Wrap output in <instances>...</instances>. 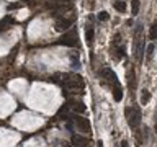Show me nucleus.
Returning a JSON list of instances; mask_svg holds the SVG:
<instances>
[{"mask_svg": "<svg viewBox=\"0 0 157 147\" xmlns=\"http://www.w3.org/2000/svg\"><path fill=\"white\" fill-rule=\"evenodd\" d=\"M124 113H126V118H128V123H129L131 127L139 126V123H141V111H139V108H126Z\"/></svg>", "mask_w": 157, "mask_h": 147, "instance_id": "nucleus-1", "label": "nucleus"}, {"mask_svg": "<svg viewBox=\"0 0 157 147\" xmlns=\"http://www.w3.org/2000/svg\"><path fill=\"white\" fill-rule=\"evenodd\" d=\"M72 144L75 147H87L88 146V139L87 137H82V136H77V134H74L72 136Z\"/></svg>", "mask_w": 157, "mask_h": 147, "instance_id": "nucleus-4", "label": "nucleus"}, {"mask_svg": "<svg viewBox=\"0 0 157 147\" xmlns=\"http://www.w3.org/2000/svg\"><path fill=\"white\" fill-rule=\"evenodd\" d=\"M71 62H72V67H74V69H78V67H80V62H78V59L75 57V56L71 57Z\"/></svg>", "mask_w": 157, "mask_h": 147, "instance_id": "nucleus-17", "label": "nucleus"}, {"mask_svg": "<svg viewBox=\"0 0 157 147\" xmlns=\"http://www.w3.org/2000/svg\"><path fill=\"white\" fill-rule=\"evenodd\" d=\"M97 144H98V147H103V142H102V140H98Z\"/></svg>", "mask_w": 157, "mask_h": 147, "instance_id": "nucleus-21", "label": "nucleus"}, {"mask_svg": "<svg viewBox=\"0 0 157 147\" xmlns=\"http://www.w3.org/2000/svg\"><path fill=\"white\" fill-rule=\"evenodd\" d=\"M150 100V93L147 92V90H142V95H141V103L142 105H147Z\"/></svg>", "mask_w": 157, "mask_h": 147, "instance_id": "nucleus-12", "label": "nucleus"}, {"mask_svg": "<svg viewBox=\"0 0 157 147\" xmlns=\"http://www.w3.org/2000/svg\"><path fill=\"white\" fill-rule=\"evenodd\" d=\"M85 39H87V44L92 46L93 44V28H87V33H85Z\"/></svg>", "mask_w": 157, "mask_h": 147, "instance_id": "nucleus-9", "label": "nucleus"}, {"mask_svg": "<svg viewBox=\"0 0 157 147\" xmlns=\"http://www.w3.org/2000/svg\"><path fill=\"white\" fill-rule=\"evenodd\" d=\"M13 23V18L12 16H7V18H3V21H2V23H0V30H5V25H12Z\"/></svg>", "mask_w": 157, "mask_h": 147, "instance_id": "nucleus-13", "label": "nucleus"}, {"mask_svg": "<svg viewBox=\"0 0 157 147\" xmlns=\"http://www.w3.org/2000/svg\"><path fill=\"white\" fill-rule=\"evenodd\" d=\"M121 147H128V142H126V140H123V142H121Z\"/></svg>", "mask_w": 157, "mask_h": 147, "instance_id": "nucleus-20", "label": "nucleus"}, {"mask_svg": "<svg viewBox=\"0 0 157 147\" xmlns=\"http://www.w3.org/2000/svg\"><path fill=\"white\" fill-rule=\"evenodd\" d=\"M108 18H110V15L106 13V12H100V13H98V20L100 21H106Z\"/></svg>", "mask_w": 157, "mask_h": 147, "instance_id": "nucleus-16", "label": "nucleus"}, {"mask_svg": "<svg viewBox=\"0 0 157 147\" xmlns=\"http://www.w3.org/2000/svg\"><path fill=\"white\" fill-rule=\"evenodd\" d=\"M71 25H72V20H69V18H61V20L56 23V31H65V30H69Z\"/></svg>", "mask_w": 157, "mask_h": 147, "instance_id": "nucleus-6", "label": "nucleus"}, {"mask_svg": "<svg viewBox=\"0 0 157 147\" xmlns=\"http://www.w3.org/2000/svg\"><path fill=\"white\" fill-rule=\"evenodd\" d=\"M154 49H156V46H154V44H149V46H147V59H150V57H152Z\"/></svg>", "mask_w": 157, "mask_h": 147, "instance_id": "nucleus-18", "label": "nucleus"}, {"mask_svg": "<svg viewBox=\"0 0 157 147\" xmlns=\"http://www.w3.org/2000/svg\"><path fill=\"white\" fill-rule=\"evenodd\" d=\"M102 77H103V79H106L108 82L118 83V77H116V74L113 72L111 69H103V70H102Z\"/></svg>", "mask_w": 157, "mask_h": 147, "instance_id": "nucleus-5", "label": "nucleus"}, {"mask_svg": "<svg viewBox=\"0 0 157 147\" xmlns=\"http://www.w3.org/2000/svg\"><path fill=\"white\" fill-rule=\"evenodd\" d=\"M115 8H116L118 12H126L128 3H126L124 0H118V2H115Z\"/></svg>", "mask_w": 157, "mask_h": 147, "instance_id": "nucleus-10", "label": "nucleus"}, {"mask_svg": "<svg viewBox=\"0 0 157 147\" xmlns=\"http://www.w3.org/2000/svg\"><path fill=\"white\" fill-rule=\"evenodd\" d=\"M128 82L131 83V88L136 87V80H134V70H131V72L128 74Z\"/></svg>", "mask_w": 157, "mask_h": 147, "instance_id": "nucleus-15", "label": "nucleus"}, {"mask_svg": "<svg viewBox=\"0 0 157 147\" xmlns=\"http://www.w3.org/2000/svg\"><path fill=\"white\" fill-rule=\"evenodd\" d=\"M118 56H119V57H123V56H124V47L123 46L118 49Z\"/></svg>", "mask_w": 157, "mask_h": 147, "instance_id": "nucleus-19", "label": "nucleus"}, {"mask_svg": "<svg viewBox=\"0 0 157 147\" xmlns=\"http://www.w3.org/2000/svg\"><path fill=\"white\" fill-rule=\"evenodd\" d=\"M139 5H141V3H139V0H133V2H131V13H133V15L139 13Z\"/></svg>", "mask_w": 157, "mask_h": 147, "instance_id": "nucleus-11", "label": "nucleus"}, {"mask_svg": "<svg viewBox=\"0 0 157 147\" xmlns=\"http://www.w3.org/2000/svg\"><path fill=\"white\" fill-rule=\"evenodd\" d=\"M113 98H115V101H121V100H123V90H121L119 85H116V87L113 88Z\"/></svg>", "mask_w": 157, "mask_h": 147, "instance_id": "nucleus-8", "label": "nucleus"}, {"mask_svg": "<svg viewBox=\"0 0 157 147\" xmlns=\"http://www.w3.org/2000/svg\"><path fill=\"white\" fill-rule=\"evenodd\" d=\"M149 38H150V39H156V38H157V23H154V25L150 26V33H149Z\"/></svg>", "mask_w": 157, "mask_h": 147, "instance_id": "nucleus-14", "label": "nucleus"}, {"mask_svg": "<svg viewBox=\"0 0 157 147\" xmlns=\"http://www.w3.org/2000/svg\"><path fill=\"white\" fill-rule=\"evenodd\" d=\"M61 44H64V46H71L74 47L75 44H77V31L75 30H71L69 33H65L62 38H61V41H59Z\"/></svg>", "mask_w": 157, "mask_h": 147, "instance_id": "nucleus-2", "label": "nucleus"}, {"mask_svg": "<svg viewBox=\"0 0 157 147\" xmlns=\"http://www.w3.org/2000/svg\"><path fill=\"white\" fill-rule=\"evenodd\" d=\"M69 105L74 108L75 113H85V110H87V106H85L84 103H82V101H77V100H69Z\"/></svg>", "mask_w": 157, "mask_h": 147, "instance_id": "nucleus-7", "label": "nucleus"}, {"mask_svg": "<svg viewBox=\"0 0 157 147\" xmlns=\"http://www.w3.org/2000/svg\"><path fill=\"white\" fill-rule=\"evenodd\" d=\"M74 121H75V124L80 131H84V133H90L92 131V126H90V121L87 119V118H82V116H74Z\"/></svg>", "mask_w": 157, "mask_h": 147, "instance_id": "nucleus-3", "label": "nucleus"}]
</instances>
